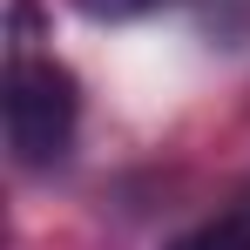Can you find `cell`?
I'll list each match as a JSON object with an SVG mask.
<instances>
[{"label": "cell", "instance_id": "obj_2", "mask_svg": "<svg viewBox=\"0 0 250 250\" xmlns=\"http://www.w3.org/2000/svg\"><path fill=\"white\" fill-rule=\"evenodd\" d=\"M169 250H250V203L244 209H223V216H209V223H196L189 237H176Z\"/></svg>", "mask_w": 250, "mask_h": 250}, {"label": "cell", "instance_id": "obj_1", "mask_svg": "<svg viewBox=\"0 0 250 250\" xmlns=\"http://www.w3.org/2000/svg\"><path fill=\"white\" fill-rule=\"evenodd\" d=\"M7 149L21 169H54L75 149L82 122V88L75 75L41 47V14L21 0L14 7V41H7Z\"/></svg>", "mask_w": 250, "mask_h": 250}, {"label": "cell", "instance_id": "obj_3", "mask_svg": "<svg viewBox=\"0 0 250 250\" xmlns=\"http://www.w3.org/2000/svg\"><path fill=\"white\" fill-rule=\"evenodd\" d=\"M88 21H142V14H156V7H169V0H75Z\"/></svg>", "mask_w": 250, "mask_h": 250}]
</instances>
